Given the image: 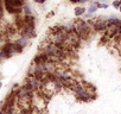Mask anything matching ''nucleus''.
I'll use <instances>...</instances> for the list:
<instances>
[{"label":"nucleus","mask_w":121,"mask_h":114,"mask_svg":"<svg viewBox=\"0 0 121 114\" xmlns=\"http://www.w3.org/2000/svg\"><path fill=\"white\" fill-rule=\"evenodd\" d=\"M74 30L75 32L78 35L80 38H83V39H87L89 36H90V27H89V24L83 22V20H76L75 24H74Z\"/></svg>","instance_id":"f257e3e1"},{"label":"nucleus","mask_w":121,"mask_h":114,"mask_svg":"<svg viewBox=\"0 0 121 114\" xmlns=\"http://www.w3.org/2000/svg\"><path fill=\"white\" fill-rule=\"evenodd\" d=\"M84 13V9L83 7H77L76 10H75V14L78 17V16H82Z\"/></svg>","instance_id":"f03ea898"},{"label":"nucleus","mask_w":121,"mask_h":114,"mask_svg":"<svg viewBox=\"0 0 121 114\" xmlns=\"http://www.w3.org/2000/svg\"><path fill=\"white\" fill-rule=\"evenodd\" d=\"M113 6L115 9H120L121 7V0H116V1H114L113 3Z\"/></svg>","instance_id":"7ed1b4c3"},{"label":"nucleus","mask_w":121,"mask_h":114,"mask_svg":"<svg viewBox=\"0 0 121 114\" xmlns=\"http://www.w3.org/2000/svg\"><path fill=\"white\" fill-rule=\"evenodd\" d=\"M96 10H97V6H96V5H93V6L89 7V13H94Z\"/></svg>","instance_id":"20e7f679"},{"label":"nucleus","mask_w":121,"mask_h":114,"mask_svg":"<svg viewBox=\"0 0 121 114\" xmlns=\"http://www.w3.org/2000/svg\"><path fill=\"white\" fill-rule=\"evenodd\" d=\"M96 6H97V7H101V9H107V7H108L107 4H97Z\"/></svg>","instance_id":"39448f33"},{"label":"nucleus","mask_w":121,"mask_h":114,"mask_svg":"<svg viewBox=\"0 0 121 114\" xmlns=\"http://www.w3.org/2000/svg\"><path fill=\"white\" fill-rule=\"evenodd\" d=\"M35 1H36V3H38V4H43V3L45 1V0H35Z\"/></svg>","instance_id":"423d86ee"},{"label":"nucleus","mask_w":121,"mask_h":114,"mask_svg":"<svg viewBox=\"0 0 121 114\" xmlns=\"http://www.w3.org/2000/svg\"><path fill=\"white\" fill-rule=\"evenodd\" d=\"M71 3H81V0H70Z\"/></svg>","instance_id":"0eeeda50"},{"label":"nucleus","mask_w":121,"mask_h":114,"mask_svg":"<svg viewBox=\"0 0 121 114\" xmlns=\"http://www.w3.org/2000/svg\"><path fill=\"white\" fill-rule=\"evenodd\" d=\"M87 1V0H81V3H86Z\"/></svg>","instance_id":"6e6552de"},{"label":"nucleus","mask_w":121,"mask_h":114,"mask_svg":"<svg viewBox=\"0 0 121 114\" xmlns=\"http://www.w3.org/2000/svg\"><path fill=\"white\" fill-rule=\"evenodd\" d=\"M99 1H103V0H99Z\"/></svg>","instance_id":"1a4fd4ad"},{"label":"nucleus","mask_w":121,"mask_h":114,"mask_svg":"<svg viewBox=\"0 0 121 114\" xmlns=\"http://www.w3.org/2000/svg\"><path fill=\"white\" fill-rule=\"evenodd\" d=\"M0 87H1V83H0Z\"/></svg>","instance_id":"9d476101"},{"label":"nucleus","mask_w":121,"mask_h":114,"mask_svg":"<svg viewBox=\"0 0 121 114\" xmlns=\"http://www.w3.org/2000/svg\"><path fill=\"white\" fill-rule=\"evenodd\" d=\"M120 11H121V7H120Z\"/></svg>","instance_id":"9b49d317"}]
</instances>
